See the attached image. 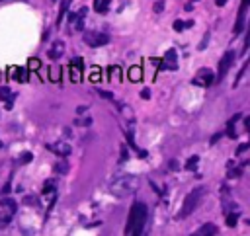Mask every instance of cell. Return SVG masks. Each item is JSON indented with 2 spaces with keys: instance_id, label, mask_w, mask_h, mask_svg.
I'll use <instances>...</instances> for the list:
<instances>
[{
  "instance_id": "cell-15",
  "label": "cell",
  "mask_w": 250,
  "mask_h": 236,
  "mask_svg": "<svg viewBox=\"0 0 250 236\" xmlns=\"http://www.w3.org/2000/svg\"><path fill=\"white\" fill-rule=\"evenodd\" d=\"M107 6H109V0H94V10L100 14H104L107 10Z\"/></svg>"
},
{
  "instance_id": "cell-11",
  "label": "cell",
  "mask_w": 250,
  "mask_h": 236,
  "mask_svg": "<svg viewBox=\"0 0 250 236\" xmlns=\"http://www.w3.org/2000/svg\"><path fill=\"white\" fill-rule=\"evenodd\" d=\"M47 149H49V151H53V152H55V154H59V156H69V154H71V145H67V143L47 145Z\"/></svg>"
},
{
  "instance_id": "cell-17",
  "label": "cell",
  "mask_w": 250,
  "mask_h": 236,
  "mask_svg": "<svg viewBox=\"0 0 250 236\" xmlns=\"http://www.w3.org/2000/svg\"><path fill=\"white\" fill-rule=\"evenodd\" d=\"M236 119H240V115H234L232 119H231V123H229V127H227V135H229L231 139L236 137V131H234V121H236Z\"/></svg>"
},
{
  "instance_id": "cell-6",
  "label": "cell",
  "mask_w": 250,
  "mask_h": 236,
  "mask_svg": "<svg viewBox=\"0 0 250 236\" xmlns=\"http://www.w3.org/2000/svg\"><path fill=\"white\" fill-rule=\"evenodd\" d=\"M232 63H234V51H227L223 55V59L219 61V72H217V78L219 80L225 78V74L229 72V68L232 67Z\"/></svg>"
},
{
  "instance_id": "cell-24",
  "label": "cell",
  "mask_w": 250,
  "mask_h": 236,
  "mask_svg": "<svg viewBox=\"0 0 250 236\" xmlns=\"http://www.w3.org/2000/svg\"><path fill=\"white\" fill-rule=\"evenodd\" d=\"M109 76H111V78H115V80H119V76H121L119 67H111V68H109Z\"/></svg>"
},
{
  "instance_id": "cell-21",
  "label": "cell",
  "mask_w": 250,
  "mask_h": 236,
  "mask_svg": "<svg viewBox=\"0 0 250 236\" xmlns=\"http://www.w3.org/2000/svg\"><path fill=\"white\" fill-rule=\"evenodd\" d=\"M12 96V90L8 88V86H2L0 88V100H4V101H8V98Z\"/></svg>"
},
{
  "instance_id": "cell-34",
  "label": "cell",
  "mask_w": 250,
  "mask_h": 236,
  "mask_svg": "<svg viewBox=\"0 0 250 236\" xmlns=\"http://www.w3.org/2000/svg\"><path fill=\"white\" fill-rule=\"evenodd\" d=\"M162 8H164V6H162V2H159V4H155V12H162Z\"/></svg>"
},
{
  "instance_id": "cell-31",
  "label": "cell",
  "mask_w": 250,
  "mask_h": 236,
  "mask_svg": "<svg viewBox=\"0 0 250 236\" xmlns=\"http://www.w3.org/2000/svg\"><path fill=\"white\" fill-rule=\"evenodd\" d=\"M141 98H143V100H149V98H151V90H149V88H143Z\"/></svg>"
},
{
  "instance_id": "cell-23",
  "label": "cell",
  "mask_w": 250,
  "mask_h": 236,
  "mask_svg": "<svg viewBox=\"0 0 250 236\" xmlns=\"http://www.w3.org/2000/svg\"><path fill=\"white\" fill-rule=\"evenodd\" d=\"M8 222H10V213H6V211L0 213V228H4Z\"/></svg>"
},
{
  "instance_id": "cell-18",
  "label": "cell",
  "mask_w": 250,
  "mask_h": 236,
  "mask_svg": "<svg viewBox=\"0 0 250 236\" xmlns=\"http://www.w3.org/2000/svg\"><path fill=\"white\" fill-rule=\"evenodd\" d=\"M55 172H57V174H67V172H69V162H67V160H59V162L55 164Z\"/></svg>"
},
{
  "instance_id": "cell-27",
  "label": "cell",
  "mask_w": 250,
  "mask_h": 236,
  "mask_svg": "<svg viewBox=\"0 0 250 236\" xmlns=\"http://www.w3.org/2000/svg\"><path fill=\"white\" fill-rule=\"evenodd\" d=\"M236 220H238L236 215H229V217H227V224H229V226H236Z\"/></svg>"
},
{
  "instance_id": "cell-35",
  "label": "cell",
  "mask_w": 250,
  "mask_h": 236,
  "mask_svg": "<svg viewBox=\"0 0 250 236\" xmlns=\"http://www.w3.org/2000/svg\"><path fill=\"white\" fill-rule=\"evenodd\" d=\"M215 4H217V6H225L227 0H215Z\"/></svg>"
},
{
  "instance_id": "cell-25",
  "label": "cell",
  "mask_w": 250,
  "mask_h": 236,
  "mask_svg": "<svg viewBox=\"0 0 250 236\" xmlns=\"http://www.w3.org/2000/svg\"><path fill=\"white\" fill-rule=\"evenodd\" d=\"M32 158H34L32 152H24V154L20 156V162H22V164H28V162H32Z\"/></svg>"
},
{
  "instance_id": "cell-28",
  "label": "cell",
  "mask_w": 250,
  "mask_h": 236,
  "mask_svg": "<svg viewBox=\"0 0 250 236\" xmlns=\"http://www.w3.org/2000/svg\"><path fill=\"white\" fill-rule=\"evenodd\" d=\"M248 45H250V24H248V28H246V37H244V51L248 49Z\"/></svg>"
},
{
  "instance_id": "cell-2",
  "label": "cell",
  "mask_w": 250,
  "mask_h": 236,
  "mask_svg": "<svg viewBox=\"0 0 250 236\" xmlns=\"http://www.w3.org/2000/svg\"><path fill=\"white\" fill-rule=\"evenodd\" d=\"M139 178L137 176H133V174H121V176H117V178H113L111 180V184H109V191L113 193V195H129V193H135L137 191V187H139Z\"/></svg>"
},
{
  "instance_id": "cell-12",
  "label": "cell",
  "mask_w": 250,
  "mask_h": 236,
  "mask_svg": "<svg viewBox=\"0 0 250 236\" xmlns=\"http://www.w3.org/2000/svg\"><path fill=\"white\" fill-rule=\"evenodd\" d=\"M63 53H65V43H63V41H55V43L51 45V49H49V57L55 59V61L61 59Z\"/></svg>"
},
{
  "instance_id": "cell-7",
  "label": "cell",
  "mask_w": 250,
  "mask_h": 236,
  "mask_svg": "<svg viewBox=\"0 0 250 236\" xmlns=\"http://www.w3.org/2000/svg\"><path fill=\"white\" fill-rule=\"evenodd\" d=\"M161 65L166 70H176L178 68V53H176V49H168L164 53V59L161 61Z\"/></svg>"
},
{
  "instance_id": "cell-1",
  "label": "cell",
  "mask_w": 250,
  "mask_h": 236,
  "mask_svg": "<svg viewBox=\"0 0 250 236\" xmlns=\"http://www.w3.org/2000/svg\"><path fill=\"white\" fill-rule=\"evenodd\" d=\"M145 220H147V205L143 201H135L131 205V211H129V217H127V224H125V234L139 236L143 232Z\"/></svg>"
},
{
  "instance_id": "cell-36",
  "label": "cell",
  "mask_w": 250,
  "mask_h": 236,
  "mask_svg": "<svg viewBox=\"0 0 250 236\" xmlns=\"http://www.w3.org/2000/svg\"><path fill=\"white\" fill-rule=\"evenodd\" d=\"M0 147H2V143H0Z\"/></svg>"
},
{
  "instance_id": "cell-10",
  "label": "cell",
  "mask_w": 250,
  "mask_h": 236,
  "mask_svg": "<svg viewBox=\"0 0 250 236\" xmlns=\"http://www.w3.org/2000/svg\"><path fill=\"white\" fill-rule=\"evenodd\" d=\"M71 80L72 82H80L82 80V59L80 57L72 59V63H71Z\"/></svg>"
},
{
  "instance_id": "cell-22",
  "label": "cell",
  "mask_w": 250,
  "mask_h": 236,
  "mask_svg": "<svg viewBox=\"0 0 250 236\" xmlns=\"http://www.w3.org/2000/svg\"><path fill=\"white\" fill-rule=\"evenodd\" d=\"M192 26H194V22H180V20L174 22V30H176V32H182L184 28H192Z\"/></svg>"
},
{
  "instance_id": "cell-8",
  "label": "cell",
  "mask_w": 250,
  "mask_h": 236,
  "mask_svg": "<svg viewBox=\"0 0 250 236\" xmlns=\"http://www.w3.org/2000/svg\"><path fill=\"white\" fill-rule=\"evenodd\" d=\"M250 6V0H242L240 4V10H238V16H236V24H234V34L238 35L242 30H244V22H246V8Z\"/></svg>"
},
{
  "instance_id": "cell-20",
  "label": "cell",
  "mask_w": 250,
  "mask_h": 236,
  "mask_svg": "<svg viewBox=\"0 0 250 236\" xmlns=\"http://www.w3.org/2000/svg\"><path fill=\"white\" fill-rule=\"evenodd\" d=\"M197 164H199V156H190L186 162V170H196Z\"/></svg>"
},
{
  "instance_id": "cell-9",
  "label": "cell",
  "mask_w": 250,
  "mask_h": 236,
  "mask_svg": "<svg viewBox=\"0 0 250 236\" xmlns=\"http://www.w3.org/2000/svg\"><path fill=\"white\" fill-rule=\"evenodd\" d=\"M8 76L16 82H28L30 80V70H28V67H12Z\"/></svg>"
},
{
  "instance_id": "cell-33",
  "label": "cell",
  "mask_w": 250,
  "mask_h": 236,
  "mask_svg": "<svg viewBox=\"0 0 250 236\" xmlns=\"http://www.w3.org/2000/svg\"><path fill=\"white\" fill-rule=\"evenodd\" d=\"M246 149H250V143H242V145L238 147V152H244Z\"/></svg>"
},
{
  "instance_id": "cell-30",
  "label": "cell",
  "mask_w": 250,
  "mask_h": 236,
  "mask_svg": "<svg viewBox=\"0 0 250 236\" xmlns=\"http://www.w3.org/2000/svg\"><path fill=\"white\" fill-rule=\"evenodd\" d=\"M127 158H129V152H127V149H125V147H121V162H125Z\"/></svg>"
},
{
  "instance_id": "cell-4",
  "label": "cell",
  "mask_w": 250,
  "mask_h": 236,
  "mask_svg": "<svg viewBox=\"0 0 250 236\" xmlns=\"http://www.w3.org/2000/svg\"><path fill=\"white\" fill-rule=\"evenodd\" d=\"M84 41L90 45V47H102L106 43H109V35L102 34V32H86L84 34Z\"/></svg>"
},
{
  "instance_id": "cell-5",
  "label": "cell",
  "mask_w": 250,
  "mask_h": 236,
  "mask_svg": "<svg viewBox=\"0 0 250 236\" xmlns=\"http://www.w3.org/2000/svg\"><path fill=\"white\" fill-rule=\"evenodd\" d=\"M213 82H215V74H213V70H209V68H201V70H197V74L194 76V84H196V86L207 88V86H211Z\"/></svg>"
},
{
  "instance_id": "cell-26",
  "label": "cell",
  "mask_w": 250,
  "mask_h": 236,
  "mask_svg": "<svg viewBox=\"0 0 250 236\" xmlns=\"http://www.w3.org/2000/svg\"><path fill=\"white\" fill-rule=\"evenodd\" d=\"M100 76H102V74H100V68H94L92 74H90V80H92V82H100Z\"/></svg>"
},
{
  "instance_id": "cell-29",
  "label": "cell",
  "mask_w": 250,
  "mask_h": 236,
  "mask_svg": "<svg viewBox=\"0 0 250 236\" xmlns=\"http://www.w3.org/2000/svg\"><path fill=\"white\" fill-rule=\"evenodd\" d=\"M2 205H4V207H8V209H10V211H14V209H16V203H14V201H12V199H8V201H6V199H4V201H2Z\"/></svg>"
},
{
  "instance_id": "cell-13",
  "label": "cell",
  "mask_w": 250,
  "mask_h": 236,
  "mask_svg": "<svg viewBox=\"0 0 250 236\" xmlns=\"http://www.w3.org/2000/svg\"><path fill=\"white\" fill-rule=\"evenodd\" d=\"M217 232H219V228L215 224H211V222H207V224H203L201 228L196 230L197 236H209V234H217Z\"/></svg>"
},
{
  "instance_id": "cell-19",
  "label": "cell",
  "mask_w": 250,
  "mask_h": 236,
  "mask_svg": "<svg viewBox=\"0 0 250 236\" xmlns=\"http://www.w3.org/2000/svg\"><path fill=\"white\" fill-rule=\"evenodd\" d=\"M39 68H41V61L37 57H32L28 61V70H39Z\"/></svg>"
},
{
  "instance_id": "cell-3",
  "label": "cell",
  "mask_w": 250,
  "mask_h": 236,
  "mask_svg": "<svg viewBox=\"0 0 250 236\" xmlns=\"http://www.w3.org/2000/svg\"><path fill=\"white\" fill-rule=\"evenodd\" d=\"M203 195H205V187H196L194 191H190L188 193V197L184 199V205H182V211H180V219H186L188 215H192L194 211H196V207L199 205V201L203 199Z\"/></svg>"
},
{
  "instance_id": "cell-16",
  "label": "cell",
  "mask_w": 250,
  "mask_h": 236,
  "mask_svg": "<svg viewBox=\"0 0 250 236\" xmlns=\"http://www.w3.org/2000/svg\"><path fill=\"white\" fill-rule=\"evenodd\" d=\"M49 78H51V82H61V67H51Z\"/></svg>"
},
{
  "instance_id": "cell-32",
  "label": "cell",
  "mask_w": 250,
  "mask_h": 236,
  "mask_svg": "<svg viewBox=\"0 0 250 236\" xmlns=\"http://www.w3.org/2000/svg\"><path fill=\"white\" fill-rule=\"evenodd\" d=\"M98 94H100V96H104L106 100H111V98H113V96H111L109 92H104V90H98Z\"/></svg>"
},
{
  "instance_id": "cell-14",
  "label": "cell",
  "mask_w": 250,
  "mask_h": 236,
  "mask_svg": "<svg viewBox=\"0 0 250 236\" xmlns=\"http://www.w3.org/2000/svg\"><path fill=\"white\" fill-rule=\"evenodd\" d=\"M143 78V68L141 67H131L129 68V80L131 82H141Z\"/></svg>"
}]
</instances>
